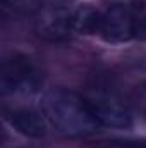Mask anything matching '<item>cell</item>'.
Wrapping results in <instances>:
<instances>
[{"label": "cell", "instance_id": "obj_1", "mask_svg": "<svg viewBox=\"0 0 146 148\" xmlns=\"http://www.w3.org/2000/svg\"><path fill=\"white\" fill-rule=\"evenodd\" d=\"M41 112L48 124L64 136H86L100 127L86 97L71 90H50L43 97Z\"/></svg>", "mask_w": 146, "mask_h": 148}, {"label": "cell", "instance_id": "obj_2", "mask_svg": "<svg viewBox=\"0 0 146 148\" xmlns=\"http://www.w3.org/2000/svg\"><path fill=\"white\" fill-rule=\"evenodd\" d=\"M86 100L103 127L127 129L132 124V115L124 97L107 81H95L86 95Z\"/></svg>", "mask_w": 146, "mask_h": 148}, {"label": "cell", "instance_id": "obj_3", "mask_svg": "<svg viewBox=\"0 0 146 148\" xmlns=\"http://www.w3.org/2000/svg\"><path fill=\"white\" fill-rule=\"evenodd\" d=\"M41 86V74L36 64L24 53L12 52L0 66L2 95H33Z\"/></svg>", "mask_w": 146, "mask_h": 148}, {"label": "cell", "instance_id": "obj_4", "mask_svg": "<svg viewBox=\"0 0 146 148\" xmlns=\"http://www.w3.org/2000/svg\"><path fill=\"white\" fill-rule=\"evenodd\" d=\"M98 35L107 43H126L134 38V19L131 3H112L102 12Z\"/></svg>", "mask_w": 146, "mask_h": 148}, {"label": "cell", "instance_id": "obj_5", "mask_svg": "<svg viewBox=\"0 0 146 148\" xmlns=\"http://www.w3.org/2000/svg\"><path fill=\"white\" fill-rule=\"evenodd\" d=\"M71 0H45L38 17V29L50 40L64 38L71 29Z\"/></svg>", "mask_w": 146, "mask_h": 148}, {"label": "cell", "instance_id": "obj_6", "mask_svg": "<svg viewBox=\"0 0 146 148\" xmlns=\"http://www.w3.org/2000/svg\"><path fill=\"white\" fill-rule=\"evenodd\" d=\"M5 121L23 136L28 138H43L48 129V121L43 115V112L33 110V109H10L5 110Z\"/></svg>", "mask_w": 146, "mask_h": 148}, {"label": "cell", "instance_id": "obj_7", "mask_svg": "<svg viewBox=\"0 0 146 148\" xmlns=\"http://www.w3.org/2000/svg\"><path fill=\"white\" fill-rule=\"evenodd\" d=\"M102 23V10L89 3L74 7L71 16V29L79 35H98Z\"/></svg>", "mask_w": 146, "mask_h": 148}, {"label": "cell", "instance_id": "obj_8", "mask_svg": "<svg viewBox=\"0 0 146 148\" xmlns=\"http://www.w3.org/2000/svg\"><path fill=\"white\" fill-rule=\"evenodd\" d=\"M131 10L134 19V38L146 40V0H134Z\"/></svg>", "mask_w": 146, "mask_h": 148}, {"label": "cell", "instance_id": "obj_9", "mask_svg": "<svg viewBox=\"0 0 146 148\" xmlns=\"http://www.w3.org/2000/svg\"><path fill=\"white\" fill-rule=\"evenodd\" d=\"M134 100H136V107H138V110L141 112V115L146 119V83L139 84V86L136 88Z\"/></svg>", "mask_w": 146, "mask_h": 148}, {"label": "cell", "instance_id": "obj_10", "mask_svg": "<svg viewBox=\"0 0 146 148\" xmlns=\"http://www.w3.org/2000/svg\"><path fill=\"white\" fill-rule=\"evenodd\" d=\"M12 2H17V0H2V3H12Z\"/></svg>", "mask_w": 146, "mask_h": 148}]
</instances>
